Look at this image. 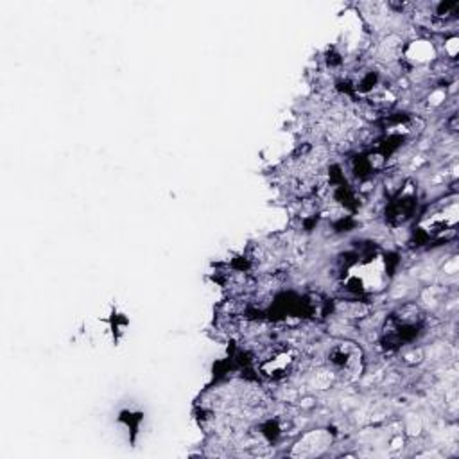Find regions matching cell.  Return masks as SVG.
Masks as SVG:
<instances>
[{"label": "cell", "instance_id": "obj_3", "mask_svg": "<svg viewBox=\"0 0 459 459\" xmlns=\"http://www.w3.org/2000/svg\"><path fill=\"white\" fill-rule=\"evenodd\" d=\"M327 361H329V366L332 368L334 375H343V377L352 379L357 375V371H361L363 352L355 343L341 341L329 350Z\"/></svg>", "mask_w": 459, "mask_h": 459}, {"label": "cell", "instance_id": "obj_6", "mask_svg": "<svg viewBox=\"0 0 459 459\" xmlns=\"http://www.w3.org/2000/svg\"><path fill=\"white\" fill-rule=\"evenodd\" d=\"M330 443H332V436H329V434L323 432V430H318V432H316V441H311L309 434L304 436V439L295 446L293 454H298V455H318V454H321Z\"/></svg>", "mask_w": 459, "mask_h": 459}, {"label": "cell", "instance_id": "obj_2", "mask_svg": "<svg viewBox=\"0 0 459 459\" xmlns=\"http://www.w3.org/2000/svg\"><path fill=\"white\" fill-rule=\"evenodd\" d=\"M457 197H446L432 206H429L427 212L421 213V219L418 222L416 234L423 239H438L445 236L446 232H452L454 226L457 224Z\"/></svg>", "mask_w": 459, "mask_h": 459}, {"label": "cell", "instance_id": "obj_1", "mask_svg": "<svg viewBox=\"0 0 459 459\" xmlns=\"http://www.w3.org/2000/svg\"><path fill=\"white\" fill-rule=\"evenodd\" d=\"M341 273L345 289L361 296L380 293L389 282L386 257L377 250L357 254L352 261L345 263Z\"/></svg>", "mask_w": 459, "mask_h": 459}, {"label": "cell", "instance_id": "obj_4", "mask_svg": "<svg viewBox=\"0 0 459 459\" xmlns=\"http://www.w3.org/2000/svg\"><path fill=\"white\" fill-rule=\"evenodd\" d=\"M296 361H298V354L295 348L284 346V348L270 350L261 357L259 371L271 380H282L295 370Z\"/></svg>", "mask_w": 459, "mask_h": 459}, {"label": "cell", "instance_id": "obj_5", "mask_svg": "<svg viewBox=\"0 0 459 459\" xmlns=\"http://www.w3.org/2000/svg\"><path fill=\"white\" fill-rule=\"evenodd\" d=\"M416 204H418L416 188L411 181H407L405 187L398 192V196L388 206L386 215H388L389 224L400 226V224L407 222L413 217V213L416 212Z\"/></svg>", "mask_w": 459, "mask_h": 459}]
</instances>
